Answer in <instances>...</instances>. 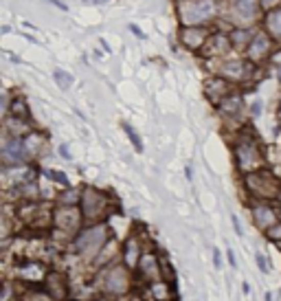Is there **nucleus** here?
<instances>
[{"label": "nucleus", "instance_id": "1", "mask_svg": "<svg viewBox=\"0 0 281 301\" xmlns=\"http://www.w3.org/2000/svg\"><path fill=\"white\" fill-rule=\"evenodd\" d=\"M213 9H216V5H213L211 0H198V3H189L182 7V18H184V22H189V25H196V22L211 18Z\"/></svg>", "mask_w": 281, "mask_h": 301}, {"label": "nucleus", "instance_id": "2", "mask_svg": "<svg viewBox=\"0 0 281 301\" xmlns=\"http://www.w3.org/2000/svg\"><path fill=\"white\" fill-rule=\"evenodd\" d=\"M103 240H106V226H95L77 238V248L81 253H95L103 244Z\"/></svg>", "mask_w": 281, "mask_h": 301}, {"label": "nucleus", "instance_id": "3", "mask_svg": "<svg viewBox=\"0 0 281 301\" xmlns=\"http://www.w3.org/2000/svg\"><path fill=\"white\" fill-rule=\"evenodd\" d=\"M3 156H5L7 163H18V160H22V156H25V148H22V143L18 141V138H13V141H9L5 145Z\"/></svg>", "mask_w": 281, "mask_h": 301}, {"label": "nucleus", "instance_id": "4", "mask_svg": "<svg viewBox=\"0 0 281 301\" xmlns=\"http://www.w3.org/2000/svg\"><path fill=\"white\" fill-rule=\"evenodd\" d=\"M266 51H268V38H266V35H257L255 42L250 44V49H248V55L253 57V60H260Z\"/></svg>", "mask_w": 281, "mask_h": 301}, {"label": "nucleus", "instance_id": "5", "mask_svg": "<svg viewBox=\"0 0 281 301\" xmlns=\"http://www.w3.org/2000/svg\"><path fill=\"white\" fill-rule=\"evenodd\" d=\"M235 11L242 18H253L255 16V0H235Z\"/></svg>", "mask_w": 281, "mask_h": 301}, {"label": "nucleus", "instance_id": "6", "mask_svg": "<svg viewBox=\"0 0 281 301\" xmlns=\"http://www.w3.org/2000/svg\"><path fill=\"white\" fill-rule=\"evenodd\" d=\"M108 286H110V290H114V292L125 290V277H123V273H121L119 268L110 273V277H108Z\"/></svg>", "mask_w": 281, "mask_h": 301}, {"label": "nucleus", "instance_id": "7", "mask_svg": "<svg viewBox=\"0 0 281 301\" xmlns=\"http://www.w3.org/2000/svg\"><path fill=\"white\" fill-rule=\"evenodd\" d=\"M240 160H242V167H250V165H255V150H253V145H242L240 148Z\"/></svg>", "mask_w": 281, "mask_h": 301}, {"label": "nucleus", "instance_id": "8", "mask_svg": "<svg viewBox=\"0 0 281 301\" xmlns=\"http://www.w3.org/2000/svg\"><path fill=\"white\" fill-rule=\"evenodd\" d=\"M255 218H257V224H260V226H270L272 222H275V216H272V211L266 209V207H257L255 209Z\"/></svg>", "mask_w": 281, "mask_h": 301}, {"label": "nucleus", "instance_id": "9", "mask_svg": "<svg viewBox=\"0 0 281 301\" xmlns=\"http://www.w3.org/2000/svg\"><path fill=\"white\" fill-rule=\"evenodd\" d=\"M266 22H268V29H270V31L281 38V9H279V11H272Z\"/></svg>", "mask_w": 281, "mask_h": 301}, {"label": "nucleus", "instance_id": "10", "mask_svg": "<svg viewBox=\"0 0 281 301\" xmlns=\"http://www.w3.org/2000/svg\"><path fill=\"white\" fill-rule=\"evenodd\" d=\"M202 38H204V35H202L200 31H196V33H191V31H187V33H184V42H187V44H189V47H198V44H200V42H202Z\"/></svg>", "mask_w": 281, "mask_h": 301}, {"label": "nucleus", "instance_id": "11", "mask_svg": "<svg viewBox=\"0 0 281 301\" xmlns=\"http://www.w3.org/2000/svg\"><path fill=\"white\" fill-rule=\"evenodd\" d=\"M55 79L60 82V86H62V88H68V84L73 82V79H71L68 75H66L64 71H55Z\"/></svg>", "mask_w": 281, "mask_h": 301}, {"label": "nucleus", "instance_id": "12", "mask_svg": "<svg viewBox=\"0 0 281 301\" xmlns=\"http://www.w3.org/2000/svg\"><path fill=\"white\" fill-rule=\"evenodd\" d=\"M125 128V132H128V136L132 138V143H134V148L140 152V150H143V145H140V141H138V138H136V134H134V130H132L130 126H123Z\"/></svg>", "mask_w": 281, "mask_h": 301}, {"label": "nucleus", "instance_id": "13", "mask_svg": "<svg viewBox=\"0 0 281 301\" xmlns=\"http://www.w3.org/2000/svg\"><path fill=\"white\" fill-rule=\"evenodd\" d=\"M257 264H260V268L264 270V273H266V270H270V268H268V262L264 260V255H257Z\"/></svg>", "mask_w": 281, "mask_h": 301}, {"label": "nucleus", "instance_id": "14", "mask_svg": "<svg viewBox=\"0 0 281 301\" xmlns=\"http://www.w3.org/2000/svg\"><path fill=\"white\" fill-rule=\"evenodd\" d=\"M213 260H216V266L220 268V253H218V251H216V253H213Z\"/></svg>", "mask_w": 281, "mask_h": 301}, {"label": "nucleus", "instance_id": "15", "mask_svg": "<svg viewBox=\"0 0 281 301\" xmlns=\"http://www.w3.org/2000/svg\"><path fill=\"white\" fill-rule=\"evenodd\" d=\"M242 290H244V295H248V292H250V286H248L246 282H244V288H242Z\"/></svg>", "mask_w": 281, "mask_h": 301}, {"label": "nucleus", "instance_id": "16", "mask_svg": "<svg viewBox=\"0 0 281 301\" xmlns=\"http://www.w3.org/2000/svg\"><path fill=\"white\" fill-rule=\"evenodd\" d=\"M272 236H275V238H279V236H281V229H275V231H272Z\"/></svg>", "mask_w": 281, "mask_h": 301}, {"label": "nucleus", "instance_id": "17", "mask_svg": "<svg viewBox=\"0 0 281 301\" xmlns=\"http://www.w3.org/2000/svg\"><path fill=\"white\" fill-rule=\"evenodd\" d=\"M272 3H275V0H264V5H272Z\"/></svg>", "mask_w": 281, "mask_h": 301}, {"label": "nucleus", "instance_id": "18", "mask_svg": "<svg viewBox=\"0 0 281 301\" xmlns=\"http://www.w3.org/2000/svg\"><path fill=\"white\" fill-rule=\"evenodd\" d=\"M279 77H281V71H279Z\"/></svg>", "mask_w": 281, "mask_h": 301}]
</instances>
